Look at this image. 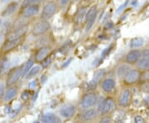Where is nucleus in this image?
Returning <instances> with one entry per match:
<instances>
[{"label": "nucleus", "mask_w": 149, "mask_h": 123, "mask_svg": "<svg viewBox=\"0 0 149 123\" xmlns=\"http://www.w3.org/2000/svg\"><path fill=\"white\" fill-rule=\"evenodd\" d=\"M22 40V36H9L2 46V52L7 53L16 48Z\"/></svg>", "instance_id": "f257e3e1"}, {"label": "nucleus", "mask_w": 149, "mask_h": 123, "mask_svg": "<svg viewBox=\"0 0 149 123\" xmlns=\"http://www.w3.org/2000/svg\"><path fill=\"white\" fill-rule=\"evenodd\" d=\"M114 109H115L114 101L112 99L111 97H107L100 103L98 111H99L100 115L104 116V115L112 112Z\"/></svg>", "instance_id": "f03ea898"}, {"label": "nucleus", "mask_w": 149, "mask_h": 123, "mask_svg": "<svg viewBox=\"0 0 149 123\" xmlns=\"http://www.w3.org/2000/svg\"><path fill=\"white\" fill-rule=\"evenodd\" d=\"M98 97L95 92H87L85 94L80 101V107L83 109H89L94 107L97 103Z\"/></svg>", "instance_id": "7ed1b4c3"}, {"label": "nucleus", "mask_w": 149, "mask_h": 123, "mask_svg": "<svg viewBox=\"0 0 149 123\" xmlns=\"http://www.w3.org/2000/svg\"><path fill=\"white\" fill-rule=\"evenodd\" d=\"M51 29V25L47 20L42 19V21L37 22L32 29V34L33 36H41L47 32Z\"/></svg>", "instance_id": "20e7f679"}, {"label": "nucleus", "mask_w": 149, "mask_h": 123, "mask_svg": "<svg viewBox=\"0 0 149 123\" xmlns=\"http://www.w3.org/2000/svg\"><path fill=\"white\" fill-rule=\"evenodd\" d=\"M22 67H17L13 69L10 70L6 81V84L8 86H13L19 81V79L22 77Z\"/></svg>", "instance_id": "39448f33"}, {"label": "nucleus", "mask_w": 149, "mask_h": 123, "mask_svg": "<svg viewBox=\"0 0 149 123\" xmlns=\"http://www.w3.org/2000/svg\"><path fill=\"white\" fill-rule=\"evenodd\" d=\"M56 10H57V5L56 3L49 2L47 4H46L42 11V14H41L42 19L48 20L56 13Z\"/></svg>", "instance_id": "423d86ee"}, {"label": "nucleus", "mask_w": 149, "mask_h": 123, "mask_svg": "<svg viewBox=\"0 0 149 123\" xmlns=\"http://www.w3.org/2000/svg\"><path fill=\"white\" fill-rule=\"evenodd\" d=\"M140 73H141V72L139 69H132L131 68L127 72V74L125 75V77L123 78L124 84L130 86L139 82Z\"/></svg>", "instance_id": "0eeeda50"}, {"label": "nucleus", "mask_w": 149, "mask_h": 123, "mask_svg": "<svg viewBox=\"0 0 149 123\" xmlns=\"http://www.w3.org/2000/svg\"><path fill=\"white\" fill-rule=\"evenodd\" d=\"M132 102V93L128 88L123 89L118 97V105L122 107H127Z\"/></svg>", "instance_id": "6e6552de"}, {"label": "nucleus", "mask_w": 149, "mask_h": 123, "mask_svg": "<svg viewBox=\"0 0 149 123\" xmlns=\"http://www.w3.org/2000/svg\"><path fill=\"white\" fill-rule=\"evenodd\" d=\"M141 58V51L138 50L136 48H133V50H131L125 57V62L128 64L133 65L136 64L139 60Z\"/></svg>", "instance_id": "1a4fd4ad"}, {"label": "nucleus", "mask_w": 149, "mask_h": 123, "mask_svg": "<svg viewBox=\"0 0 149 123\" xmlns=\"http://www.w3.org/2000/svg\"><path fill=\"white\" fill-rule=\"evenodd\" d=\"M137 63L140 69H149V49L141 51V58Z\"/></svg>", "instance_id": "9d476101"}, {"label": "nucleus", "mask_w": 149, "mask_h": 123, "mask_svg": "<svg viewBox=\"0 0 149 123\" xmlns=\"http://www.w3.org/2000/svg\"><path fill=\"white\" fill-rule=\"evenodd\" d=\"M75 113V107L71 104H66L60 109V115L63 118L69 119L74 117Z\"/></svg>", "instance_id": "9b49d317"}, {"label": "nucleus", "mask_w": 149, "mask_h": 123, "mask_svg": "<svg viewBox=\"0 0 149 123\" xmlns=\"http://www.w3.org/2000/svg\"><path fill=\"white\" fill-rule=\"evenodd\" d=\"M101 87L102 90L104 91V92H107V93H109L113 91L115 87H116V82L114 79L113 78H106L101 83Z\"/></svg>", "instance_id": "f8f14e48"}, {"label": "nucleus", "mask_w": 149, "mask_h": 123, "mask_svg": "<svg viewBox=\"0 0 149 123\" xmlns=\"http://www.w3.org/2000/svg\"><path fill=\"white\" fill-rule=\"evenodd\" d=\"M50 53H51V48L50 47L46 46V47L40 48L35 54V61L37 63L42 62L43 59L47 57L48 55H50Z\"/></svg>", "instance_id": "ddd939ff"}, {"label": "nucleus", "mask_w": 149, "mask_h": 123, "mask_svg": "<svg viewBox=\"0 0 149 123\" xmlns=\"http://www.w3.org/2000/svg\"><path fill=\"white\" fill-rule=\"evenodd\" d=\"M23 10H24L23 11V17L24 18H31V17L37 15L39 13L40 7L38 5V4H36L28 6L26 8H24Z\"/></svg>", "instance_id": "4468645a"}, {"label": "nucleus", "mask_w": 149, "mask_h": 123, "mask_svg": "<svg viewBox=\"0 0 149 123\" xmlns=\"http://www.w3.org/2000/svg\"><path fill=\"white\" fill-rule=\"evenodd\" d=\"M18 8V3L17 2H11L9 4L4 8V10L2 13V16L3 17H8L12 15L13 13H15V11Z\"/></svg>", "instance_id": "2eb2a0df"}, {"label": "nucleus", "mask_w": 149, "mask_h": 123, "mask_svg": "<svg viewBox=\"0 0 149 123\" xmlns=\"http://www.w3.org/2000/svg\"><path fill=\"white\" fill-rule=\"evenodd\" d=\"M17 94V88L15 86H9V88L6 91L4 96H4V98H3L4 102H11L12 100H13L16 97Z\"/></svg>", "instance_id": "dca6fc26"}, {"label": "nucleus", "mask_w": 149, "mask_h": 123, "mask_svg": "<svg viewBox=\"0 0 149 123\" xmlns=\"http://www.w3.org/2000/svg\"><path fill=\"white\" fill-rule=\"evenodd\" d=\"M41 121L44 123H53V122H59V118L52 112H47L45 114H43V116L42 117Z\"/></svg>", "instance_id": "f3484780"}, {"label": "nucleus", "mask_w": 149, "mask_h": 123, "mask_svg": "<svg viewBox=\"0 0 149 123\" xmlns=\"http://www.w3.org/2000/svg\"><path fill=\"white\" fill-rule=\"evenodd\" d=\"M97 112L95 109H86L85 112L82 114V120L84 121H92L93 119H95L96 117Z\"/></svg>", "instance_id": "a211bd4d"}, {"label": "nucleus", "mask_w": 149, "mask_h": 123, "mask_svg": "<svg viewBox=\"0 0 149 123\" xmlns=\"http://www.w3.org/2000/svg\"><path fill=\"white\" fill-rule=\"evenodd\" d=\"M144 44V39L142 37H136L130 41V48H139L143 47Z\"/></svg>", "instance_id": "6ab92c4d"}, {"label": "nucleus", "mask_w": 149, "mask_h": 123, "mask_svg": "<svg viewBox=\"0 0 149 123\" xmlns=\"http://www.w3.org/2000/svg\"><path fill=\"white\" fill-rule=\"evenodd\" d=\"M131 69V67L128 66V64H122L120 65L118 67L117 70V75L119 78H123L125 75L127 74L129 70Z\"/></svg>", "instance_id": "aec40b11"}, {"label": "nucleus", "mask_w": 149, "mask_h": 123, "mask_svg": "<svg viewBox=\"0 0 149 123\" xmlns=\"http://www.w3.org/2000/svg\"><path fill=\"white\" fill-rule=\"evenodd\" d=\"M41 68H42V67L41 66H32V67L31 69L29 70V72H27V74L26 75V79H32L33 77H35L40 72V71H41Z\"/></svg>", "instance_id": "412c9836"}, {"label": "nucleus", "mask_w": 149, "mask_h": 123, "mask_svg": "<svg viewBox=\"0 0 149 123\" xmlns=\"http://www.w3.org/2000/svg\"><path fill=\"white\" fill-rule=\"evenodd\" d=\"M33 64H34V61L32 59H29L27 63L24 64V66L22 67V77H26L27 72H29V70L32 67Z\"/></svg>", "instance_id": "4be33fe9"}, {"label": "nucleus", "mask_w": 149, "mask_h": 123, "mask_svg": "<svg viewBox=\"0 0 149 123\" xmlns=\"http://www.w3.org/2000/svg\"><path fill=\"white\" fill-rule=\"evenodd\" d=\"M149 82V69H144L143 72L140 73V77H139V83L143 84L145 82Z\"/></svg>", "instance_id": "5701e85b"}, {"label": "nucleus", "mask_w": 149, "mask_h": 123, "mask_svg": "<svg viewBox=\"0 0 149 123\" xmlns=\"http://www.w3.org/2000/svg\"><path fill=\"white\" fill-rule=\"evenodd\" d=\"M85 13H86L85 8H80V10L77 12L76 16H75V22H76V23H80L81 22L83 21V19L85 18Z\"/></svg>", "instance_id": "b1692460"}, {"label": "nucleus", "mask_w": 149, "mask_h": 123, "mask_svg": "<svg viewBox=\"0 0 149 123\" xmlns=\"http://www.w3.org/2000/svg\"><path fill=\"white\" fill-rule=\"evenodd\" d=\"M96 14V6H92L89 10L86 12L85 17V22H87L90 18H91L94 15Z\"/></svg>", "instance_id": "393cba45"}, {"label": "nucleus", "mask_w": 149, "mask_h": 123, "mask_svg": "<svg viewBox=\"0 0 149 123\" xmlns=\"http://www.w3.org/2000/svg\"><path fill=\"white\" fill-rule=\"evenodd\" d=\"M42 0H23L22 3V8L24 9L28 6H31L32 4H38L39 2H41Z\"/></svg>", "instance_id": "a878e982"}, {"label": "nucleus", "mask_w": 149, "mask_h": 123, "mask_svg": "<svg viewBox=\"0 0 149 123\" xmlns=\"http://www.w3.org/2000/svg\"><path fill=\"white\" fill-rule=\"evenodd\" d=\"M96 16H97V13H96L95 15H94V16L92 17L91 18H90L88 21L85 22H86V26H85V31L86 32H88L92 27V26L94 25V23H95V22L96 20Z\"/></svg>", "instance_id": "bb28decb"}, {"label": "nucleus", "mask_w": 149, "mask_h": 123, "mask_svg": "<svg viewBox=\"0 0 149 123\" xmlns=\"http://www.w3.org/2000/svg\"><path fill=\"white\" fill-rule=\"evenodd\" d=\"M52 57L50 55H48L46 58H44L42 61V67H44V68L47 67H49L50 65L52 64Z\"/></svg>", "instance_id": "cd10ccee"}, {"label": "nucleus", "mask_w": 149, "mask_h": 123, "mask_svg": "<svg viewBox=\"0 0 149 123\" xmlns=\"http://www.w3.org/2000/svg\"><path fill=\"white\" fill-rule=\"evenodd\" d=\"M104 69L97 71L94 74V81H95V82L100 81V79H101L102 77L104 76Z\"/></svg>", "instance_id": "c85d7f7f"}, {"label": "nucleus", "mask_w": 149, "mask_h": 123, "mask_svg": "<svg viewBox=\"0 0 149 123\" xmlns=\"http://www.w3.org/2000/svg\"><path fill=\"white\" fill-rule=\"evenodd\" d=\"M8 67H9V62H8V60L6 59L4 61H3V63H2L1 67H0V73L6 72L8 69Z\"/></svg>", "instance_id": "c756f323"}, {"label": "nucleus", "mask_w": 149, "mask_h": 123, "mask_svg": "<svg viewBox=\"0 0 149 123\" xmlns=\"http://www.w3.org/2000/svg\"><path fill=\"white\" fill-rule=\"evenodd\" d=\"M37 86H38V81L33 80L31 82H29V84H28V87H29L30 89H35Z\"/></svg>", "instance_id": "7c9ffc66"}, {"label": "nucleus", "mask_w": 149, "mask_h": 123, "mask_svg": "<svg viewBox=\"0 0 149 123\" xmlns=\"http://www.w3.org/2000/svg\"><path fill=\"white\" fill-rule=\"evenodd\" d=\"M29 95H30L29 91H24L22 93L21 99L22 100H23V101H27V99H28V97H29Z\"/></svg>", "instance_id": "2f4dec72"}, {"label": "nucleus", "mask_w": 149, "mask_h": 123, "mask_svg": "<svg viewBox=\"0 0 149 123\" xmlns=\"http://www.w3.org/2000/svg\"><path fill=\"white\" fill-rule=\"evenodd\" d=\"M112 48H113V46H109V48H105V49L102 52V57L104 58V57L108 56V54L109 53V52L112 50Z\"/></svg>", "instance_id": "473e14b6"}, {"label": "nucleus", "mask_w": 149, "mask_h": 123, "mask_svg": "<svg viewBox=\"0 0 149 123\" xmlns=\"http://www.w3.org/2000/svg\"><path fill=\"white\" fill-rule=\"evenodd\" d=\"M134 122L136 123H143L145 122V119H144L143 117H141V116H136L135 117H134Z\"/></svg>", "instance_id": "72a5a7b5"}, {"label": "nucleus", "mask_w": 149, "mask_h": 123, "mask_svg": "<svg viewBox=\"0 0 149 123\" xmlns=\"http://www.w3.org/2000/svg\"><path fill=\"white\" fill-rule=\"evenodd\" d=\"M128 2H129L128 0H126V1H125V2H124L123 4L122 5L119 6V7H118V8L117 9V11H116V13H119V12H121V11H122L123 9V8H124L126 7V6L128 5Z\"/></svg>", "instance_id": "f704fd0d"}, {"label": "nucleus", "mask_w": 149, "mask_h": 123, "mask_svg": "<svg viewBox=\"0 0 149 123\" xmlns=\"http://www.w3.org/2000/svg\"><path fill=\"white\" fill-rule=\"evenodd\" d=\"M142 85H143V90L146 93L149 94V82H145V83L142 84Z\"/></svg>", "instance_id": "c9c22d12"}, {"label": "nucleus", "mask_w": 149, "mask_h": 123, "mask_svg": "<svg viewBox=\"0 0 149 123\" xmlns=\"http://www.w3.org/2000/svg\"><path fill=\"white\" fill-rule=\"evenodd\" d=\"M4 89H5V86H4V84H3V83H0V99L2 98V96H3Z\"/></svg>", "instance_id": "e433bc0d"}, {"label": "nucleus", "mask_w": 149, "mask_h": 123, "mask_svg": "<svg viewBox=\"0 0 149 123\" xmlns=\"http://www.w3.org/2000/svg\"><path fill=\"white\" fill-rule=\"evenodd\" d=\"M112 119L110 117H105L104 118H103L100 120V122H111Z\"/></svg>", "instance_id": "4c0bfd02"}, {"label": "nucleus", "mask_w": 149, "mask_h": 123, "mask_svg": "<svg viewBox=\"0 0 149 123\" xmlns=\"http://www.w3.org/2000/svg\"><path fill=\"white\" fill-rule=\"evenodd\" d=\"M70 2V0H60V4L61 6H65L68 4V3Z\"/></svg>", "instance_id": "58836bf2"}, {"label": "nucleus", "mask_w": 149, "mask_h": 123, "mask_svg": "<svg viewBox=\"0 0 149 123\" xmlns=\"http://www.w3.org/2000/svg\"><path fill=\"white\" fill-rule=\"evenodd\" d=\"M3 3H8V2H10V1H12V0H1Z\"/></svg>", "instance_id": "ea45409f"}, {"label": "nucleus", "mask_w": 149, "mask_h": 123, "mask_svg": "<svg viewBox=\"0 0 149 123\" xmlns=\"http://www.w3.org/2000/svg\"><path fill=\"white\" fill-rule=\"evenodd\" d=\"M2 23H3V20H2V18H0V27L2 26Z\"/></svg>", "instance_id": "a19ab883"}, {"label": "nucleus", "mask_w": 149, "mask_h": 123, "mask_svg": "<svg viewBox=\"0 0 149 123\" xmlns=\"http://www.w3.org/2000/svg\"><path fill=\"white\" fill-rule=\"evenodd\" d=\"M84 1H86V2H89V1H91V0H84Z\"/></svg>", "instance_id": "79ce46f5"}]
</instances>
